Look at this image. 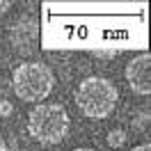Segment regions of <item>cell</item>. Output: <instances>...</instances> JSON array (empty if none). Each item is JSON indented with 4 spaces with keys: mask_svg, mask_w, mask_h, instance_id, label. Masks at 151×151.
Here are the masks:
<instances>
[{
    "mask_svg": "<svg viewBox=\"0 0 151 151\" xmlns=\"http://www.w3.org/2000/svg\"><path fill=\"white\" fill-rule=\"evenodd\" d=\"M73 151H94V149H73Z\"/></svg>",
    "mask_w": 151,
    "mask_h": 151,
    "instance_id": "11",
    "label": "cell"
},
{
    "mask_svg": "<svg viewBox=\"0 0 151 151\" xmlns=\"http://www.w3.org/2000/svg\"><path fill=\"white\" fill-rule=\"evenodd\" d=\"M131 151H151V144H149V142H144V144H137V147H133Z\"/></svg>",
    "mask_w": 151,
    "mask_h": 151,
    "instance_id": "9",
    "label": "cell"
},
{
    "mask_svg": "<svg viewBox=\"0 0 151 151\" xmlns=\"http://www.w3.org/2000/svg\"><path fill=\"white\" fill-rule=\"evenodd\" d=\"M12 87L21 101H44L55 89V73L44 62H23L12 73Z\"/></svg>",
    "mask_w": 151,
    "mask_h": 151,
    "instance_id": "3",
    "label": "cell"
},
{
    "mask_svg": "<svg viewBox=\"0 0 151 151\" xmlns=\"http://www.w3.org/2000/svg\"><path fill=\"white\" fill-rule=\"evenodd\" d=\"M108 144H110L112 149L124 147V144H126V133H124L122 128H114V131H110V133H108Z\"/></svg>",
    "mask_w": 151,
    "mask_h": 151,
    "instance_id": "5",
    "label": "cell"
},
{
    "mask_svg": "<svg viewBox=\"0 0 151 151\" xmlns=\"http://www.w3.org/2000/svg\"><path fill=\"white\" fill-rule=\"evenodd\" d=\"M69 114L60 103L35 105L28 114V133L41 144H60L69 135Z\"/></svg>",
    "mask_w": 151,
    "mask_h": 151,
    "instance_id": "2",
    "label": "cell"
},
{
    "mask_svg": "<svg viewBox=\"0 0 151 151\" xmlns=\"http://www.w3.org/2000/svg\"><path fill=\"white\" fill-rule=\"evenodd\" d=\"M0 151H9V147H7V144H5L2 140H0Z\"/></svg>",
    "mask_w": 151,
    "mask_h": 151,
    "instance_id": "10",
    "label": "cell"
},
{
    "mask_svg": "<svg viewBox=\"0 0 151 151\" xmlns=\"http://www.w3.org/2000/svg\"><path fill=\"white\" fill-rule=\"evenodd\" d=\"M9 112H12V103H9V101H0V114L7 117Z\"/></svg>",
    "mask_w": 151,
    "mask_h": 151,
    "instance_id": "7",
    "label": "cell"
},
{
    "mask_svg": "<svg viewBox=\"0 0 151 151\" xmlns=\"http://www.w3.org/2000/svg\"><path fill=\"white\" fill-rule=\"evenodd\" d=\"M147 124H149V114H142V117H135V119H133V128H135V131H144L147 133Z\"/></svg>",
    "mask_w": 151,
    "mask_h": 151,
    "instance_id": "6",
    "label": "cell"
},
{
    "mask_svg": "<svg viewBox=\"0 0 151 151\" xmlns=\"http://www.w3.org/2000/svg\"><path fill=\"white\" fill-rule=\"evenodd\" d=\"M117 101H119V92L114 83L101 76L85 78L76 89V105L89 119H105L108 114H112Z\"/></svg>",
    "mask_w": 151,
    "mask_h": 151,
    "instance_id": "1",
    "label": "cell"
},
{
    "mask_svg": "<svg viewBox=\"0 0 151 151\" xmlns=\"http://www.w3.org/2000/svg\"><path fill=\"white\" fill-rule=\"evenodd\" d=\"M126 80L135 94L147 96L151 94V55L149 53H142L135 55L126 66Z\"/></svg>",
    "mask_w": 151,
    "mask_h": 151,
    "instance_id": "4",
    "label": "cell"
},
{
    "mask_svg": "<svg viewBox=\"0 0 151 151\" xmlns=\"http://www.w3.org/2000/svg\"><path fill=\"white\" fill-rule=\"evenodd\" d=\"M9 7H12V2H9V0H0V16H2L5 12L9 9Z\"/></svg>",
    "mask_w": 151,
    "mask_h": 151,
    "instance_id": "8",
    "label": "cell"
}]
</instances>
